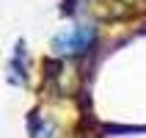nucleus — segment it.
Wrapping results in <instances>:
<instances>
[{
    "label": "nucleus",
    "instance_id": "obj_1",
    "mask_svg": "<svg viewBox=\"0 0 146 138\" xmlns=\"http://www.w3.org/2000/svg\"><path fill=\"white\" fill-rule=\"evenodd\" d=\"M94 41H97V31L91 25H80V28H69V31L58 33L52 39V47L58 55H83L91 50Z\"/></svg>",
    "mask_w": 146,
    "mask_h": 138
},
{
    "label": "nucleus",
    "instance_id": "obj_2",
    "mask_svg": "<svg viewBox=\"0 0 146 138\" xmlns=\"http://www.w3.org/2000/svg\"><path fill=\"white\" fill-rule=\"evenodd\" d=\"M22 55H25V50H22V41H17V53L14 58L8 61V80L14 83V86H25V64H22Z\"/></svg>",
    "mask_w": 146,
    "mask_h": 138
}]
</instances>
